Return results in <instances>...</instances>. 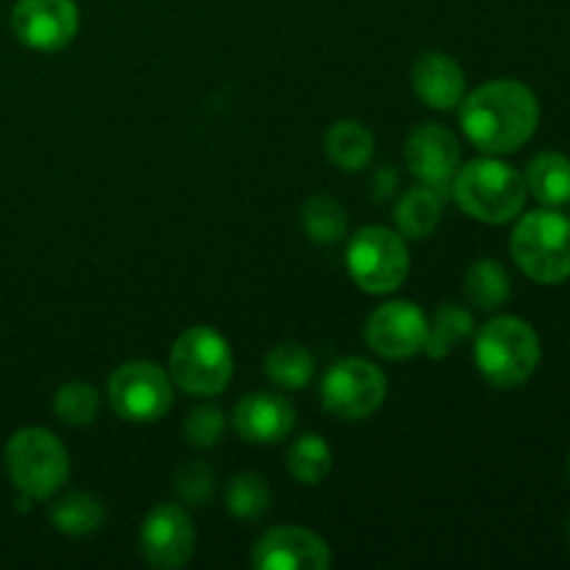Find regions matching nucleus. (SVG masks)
I'll return each instance as SVG.
<instances>
[{
  "label": "nucleus",
  "instance_id": "nucleus-1",
  "mask_svg": "<svg viewBox=\"0 0 570 570\" xmlns=\"http://www.w3.org/2000/svg\"><path fill=\"white\" fill-rule=\"evenodd\" d=\"M460 122L482 154H515L538 131V95L515 78L488 81L462 98Z\"/></svg>",
  "mask_w": 570,
  "mask_h": 570
},
{
  "label": "nucleus",
  "instance_id": "nucleus-2",
  "mask_svg": "<svg viewBox=\"0 0 570 570\" xmlns=\"http://www.w3.org/2000/svg\"><path fill=\"white\" fill-rule=\"evenodd\" d=\"M451 193L468 217L490 226L515 220L529 198L521 173L499 159L468 161L462 170H456Z\"/></svg>",
  "mask_w": 570,
  "mask_h": 570
},
{
  "label": "nucleus",
  "instance_id": "nucleus-3",
  "mask_svg": "<svg viewBox=\"0 0 570 570\" xmlns=\"http://www.w3.org/2000/svg\"><path fill=\"white\" fill-rule=\"evenodd\" d=\"M540 337L521 317H495L476 334V367L493 387L512 390L534 376L540 365Z\"/></svg>",
  "mask_w": 570,
  "mask_h": 570
},
{
  "label": "nucleus",
  "instance_id": "nucleus-4",
  "mask_svg": "<svg viewBox=\"0 0 570 570\" xmlns=\"http://www.w3.org/2000/svg\"><path fill=\"white\" fill-rule=\"evenodd\" d=\"M6 473L28 501L50 499L70 476V456L53 432L39 426L20 429L6 443Z\"/></svg>",
  "mask_w": 570,
  "mask_h": 570
},
{
  "label": "nucleus",
  "instance_id": "nucleus-5",
  "mask_svg": "<svg viewBox=\"0 0 570 570\" xmlns=\"http://www.w3.org/2000/svg\"><path fill=\"white\" fill-rule=\"evenodd\" d=\"M512 259L538 284L570 278V220L560 212L538 209L518 220L510 239Z\"/></svg>",
  "mask_w": 570,
  "mask_h": 570
},
{
  "label": "nucleus",
  "instance_id": "nucleus-6",
  "mask_svg": "<svg viewBox=\"0 0 570 570\" xmlns=\"http://www.w3.org/2000/svg\"><path fill=\"white\" fill-rule=\"evenodd\" d=\"M170 379L181 393L212 399L232 384L234 354L223 334L209 326H193L173 343Z\"/></svg>",
  "mask_w": 570,
  "mask_h": 570
},
{
  "label": "nucleus",
  "instance_id": "nucleus-7",
  "mask_svg": "<svg viewBox=\"0 0 570 570\" xmlns=\"http://www.w3.org/2000/svg\"><path fill=\"white\" fill-rule=\"evenodd\" d=\"M345 265L356 287L371 295H387L410 276V248L393 228L365 226L351 237Z\"/></svg>",
  "mask_w": 570,
  "mask_h": 570
},
{
  "label": "nucleus",
  "instance_id": "nucleus-8",
  "mask_svg": "<svg viewBox=\"0 0 570 570\" xmlns=\"http://www.w3.org/2000/svg\"><path fill=\"white\" fill-rule=\"evenodd\" d=\"M109 404L122 421H161L173 410L170 373L154 362H126L109 379Z\"/></svg>",
  "mask_w": 570,
  "mask_h": 570
},
{
  "label": "nucleus",
  "instance_id": "nucleus-9",
  "mask_svg": "<svg viewBox=\"0 0 570 570\" xmlns=\"http://www.w3.org/2000/svg\"><path fill=\"white\" fill-rule=\"evenodd\" d=\"M323 406L340 421H365L387 399V376L362 356L340 360L323 376Z\"/></svg>",
  "mask_w": 570,
  "mask_h": 570
},
{
  "label": "nucleus",
  "instance_id": "nucleus-10",
  "mask_svg": "<svg viewBox=\"0 0 570 570\" xmlns=\"http://www.w3.org/2000/svg\"><path fill=\"white\" fill-rule=\"evenodd\" d=\"M193 518L178 504H159L145 515L139 529V551L150 568L178 570L195 554Z\"/></svg>",
  "mask_w": 570,
  "mask_h": 570
},
{
  "label": "nucleus",
  "instance_id": "nucleus-11",
  "mask_svg": "<svg viewBox=\"0 0 570 570\" xmlns=\"http://www.w3.org/2000/svg\"><path fill=\"white\" fill-rule=\"evenodd\" d=\"M11 31L26 48L53 53L76 39L78 6L72 0H17Z\"/></svg>",
  "mask_w": 570,
  "mask_h": 570
},
{
  "label": "nucleus",
  "instance_id": "nucleus-12",
  "mask_svg": "<svg viewBox=\"0 0 570 570\" xmlns=\"http://www.w3.org/2000/svg\"><path fill=\"white\" fill-rule=\"evenodd\" d=\"M429 317L410 301H387L371 312L365 343L384 360H410L426 345Z\"/></svg>",
  "mask_w": 570,
  "mask_h": 570
},
{
  "label": "nucleus",
  "instance_id": "nucleus-13",
  "mask_svg": "<svg viewBox=\"0 0 570 570\" xmlns=\"http://www.w3.org/2000/svg\"><path fill=\"white\" fill-rule=\"evenodd\" d=\"M256 570H326L332 568V549L321 534L304 527H273L250 551Z\"/></svg>",
  "mask_w": 570,
  "mask_h": 570
},
{
  "label": "nucleus",
  "instance_id": "nucleus-14",
  "mask_svg": "<svg viewBox=\"0 0 570 570\" xmlns=\"http://www.w3.org/2000/svg\"><path fill=\"white\" fill-rule=\"evenodd\" d=\"M460 139L438 122L417 126L404 148V159L412 176L421 178L426 187L438 189L440 195L454 181L456 170H460Z\"/></svg>",
  "mask_w": 570,
  "mask_h": 570
},
{
  "label": "nucleus",
  "instance_id": "nucleus-15",
  "mask_svg": "<svg viewBox=\"0 0 570 570\" xmlns=\"http://www.w3.org/2000/svg\"><path fill=\"white\" fill-rule=\"evenodd\" d=\"M234 429L248 443H282L295 429V406L282 393H248L234 406Z\"/></svg>",
  "mask_w": 570,
  "mask_h": 570
},
{
  "label": "nucleus",
  "instance_id": "nucleus-16",
  "mask_svg": "<svg viewBox=\"0 0 570 570\" xmlns=\"http://www.w3.org/2000/svg\"><path fill=\"white\" fill-rule=\"evenodd\" d=\"M412 87L429 109L449 111L465 98V72L449 53H423L412 65Z\"/></svg>",
  "mask_w": 570,
  "mask_h": 570
},
{
  "label": "nucleus",
  "instance_id": "nucleus-17",
  "mask_svg": "<svg viewBox=\"0 0 570 570\" xmlns=\"http://www.w3.org/2000/svg\"><path fill=\"white\" fill-rule=\"evenodd\" d=\"M323 145H326L328 161L345 173L365 170L367 161L373 159V150H376L371 128L362 126L360 120H337L326 131Z\"/></svg>",
  "mask_w": 570,
  "mask_h": 570
},
{
  "label": "nucleus",
  "instance_id": "nucleus-18",
  "mask_svg": "<svg viewBox=\"0 0 570 570\" xmlns=\"http://www.w3.org/2000/svg\"><path fill=\"white\" fill-rule=\"evenodd\" d=\"M529 195L546 206H566L570 204V159L557 154V150H546L538 154L527 167Z\"/></svg>",
  "mask_w": 570,
  "mask_h": 570
},
{
  "label": "nucleus",
  "instance_id": "nucleus-19",
  "mask_svg": "<svg viewBox=\"0 0 570 570\" xmlns=\"http://www.w3.org/2000/svg\"><path fill=\"white\" fill-rule=\"evenodd\" d=\"M395 226L404 237L410 239H423L438 228L440 217H443V195L438 189L426 187H412L401 195V200L395 204Z\"/></svg>",
  "mask_w": 570,
  "mask_h": 570
},
{
  "label": "nucleus",
  "instance_id": "nucleus-20",
  "mask_svg": "<svg viewBox=\"0 0 570 570\" xmlns=\"http://www.w3.org/2000/svg\"><path fill=\"white\" fill-rule=\"evenodd\" d=\"M106 510L100 499L92 493H67L50 507V523L56 532L70 534V538H83L104 527Z\"/></svg>",
  "mask_w": 570,
  "mask_h": 570
},
{
  "label": "nucleus",
  "instance_id": "nucleus-21",
  "mask_svg": "<svg viewBox=\"0 0 570 570\" xmlns=\"http://www.w3.org/2000/svg\"><path fill=\"white\" fill-rule=\"evenodd\" d=\"M465 295L476 309H499L512 295L510 273L495 259H476L465 273Z\"/></svg>",
  "mask_w": 570,
  "mask_h": 570
},
{
  "label": "nucleus",
  "instance_id": "nucleus-22",
  "mask_svg": "<svg viewBox=\"0 0 570 570\" xmlns=\"http://www.w3.org/2000/svg\"><path fill=\"white\" fill-rule=\"evenodd\" d=\"M473 326L476 323H473V315L468 309L456 304L440 306L426 326V345H423V351H426L429 360H443L462 340L471 337Z\"/></svg>",
  "mask_w": 570,
  "mask_h": 570
},
{
  "label": "nucleus",
  "instance_id": "nucleus-23",
  "mask_svg": "<svg viewBox=\"0 0 570 570\" xmlns=\"http://www.w3.org/2000/svg\"><path fill=\"white\" fill-rule=\"evenodd\" d=\"M301 228L312 243L334 245L348 232V215L340 200L328 198V195H315L301 206Z\"/></svg>",
  "mask_w": 570,
  "mask_h": 570
},
{
  "label": "nucleus",
  "instance_id": "nucleus-24",
  "mask_svg": "<svg viewBox=\"0 0 570 570\" xmlns=\"http://www.w3.org/2000/svg\"><path fill=\"white\" fill-rule=\"evenodd\" d=\"M265 373L276 387L301 390L315 376V360L301 343H278L267 354Z\"/></svg>",
  "mask_w": 570,
  "mask_h": 570
},
{
  "label": "nucleus",
  "instance_id": "nucleus-25",
  "mask_svg": "<svg viewBox=\"0 0 570 570\" xmlns=\"http://www.w3.org/2000/svg\"><path fill=\"white\" fill-rule=\"evenodd\" d=\"M287 471L301 484H321L332 471V449L321 434H301L287 451Z\"/></svg>",
  "mask_w": 570,
  "mask_h": 570
},
{
  "label": "nucleus",
  "instance_id": "nucleus-26",
  "mask_svg": "<svg viewBox=\"0 0 570 570\" xmlns=\"http://www.w3.org/2000/svg\"><path fill=\"white\" fill-rule=\"evenodd\" d=\"M226 507L239 521H259L271 510V488L259 473H237L226 488Z\"/></svg>",
  "mask_w": 570,
  "mask_h": 570
},
{
  "label": "nucleus",
  "instance_id": "nucleus-27",
  "mask_svg": "<svg viewBox=\"0 0 570 570\" xmlns=\"http://www.w3.org/2000/svg\"><path fill=\"white\" fill-rule=\"evenodd\" d=\"M53 412L61 423L72 429L89 426L100 412V393L87 382H70L56 390Z\"/></svg>",
  "mask_w": 570,
  "mask_h": 570
},
{
  "label": "nucleus",
  "instance_id": "nucleus-28",
  "mask_svg": "<svg viewBox=\"0 0 570 570\" xmlns=\"http://www.w3.org/2000/svg\"><path fill=\"white\" fill-rule=\"evenodd\" d=\"M226 434V415L220 406H195L184 421V438L193 449H215Z\"/></svg>",
  "mask_w": 570,
  "mask_h": 570
},
{
  "label": "nucleus",
  "instance_id": "nucleus-29",
  "mask_svg": "<svg viewBox=\"0 0 570 570\" xmlns=\"http://www.w3.org/2000/svg\"><path fill=\"white\" fill-rule=\"evenodd\" d=\"M173 490L189 507H204L215 495V473L206 462H187L176 471Z\"/></svg>",
  "mask_w": 570,
  "mask_h": 570
},
{
  "label": "nucleus",
  "instance_id": "nucleus-30",
  "mask_svg": "<svg viewBox=\"0 0 570 570\" xmlns=\"http://www.w3.org/2000/svg\"><path fill=\"white\" fill-rule=\"evenodd\" d=\"M399 189V173L393 167H382L371 181V195L376 200H387Z\"/></svg>",
  "mask_w": 570,
  "mask_h": 570
},
{
  "label": "nucleus",
  "instance_id": "nucleus-31",
  "mask_svg": "<svg viewBox=\"0 0 570 570\" xmlns=\"http://www.w3.org/2000/svg\"><path fill=\"white\" fill-rule=\"evenodd\" d=\"M566 534H568V543H570V518H568V529H566Z\"/></svg>",
  "mask_w": 570,
  "mask_h": 570
},
{
  "label": "nucleus",
  "instance_id": "nucleus-32",
  "mask_svg": "<svg viewBox=\"0 0 570 570\" xmlns=\"http://www.w3.org/2000/svg\"><path fill=\"white\" fill-rule=\"evenodd\" d=\"M568 473H570V460H568Z\"/></svg>",
  "mask_w": 570,
  "mask_h": 570
}]
</instances>
